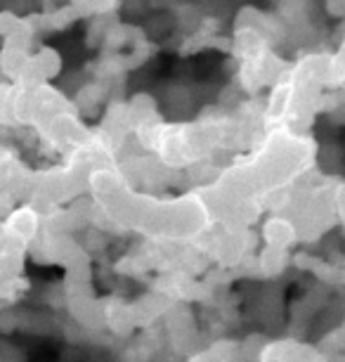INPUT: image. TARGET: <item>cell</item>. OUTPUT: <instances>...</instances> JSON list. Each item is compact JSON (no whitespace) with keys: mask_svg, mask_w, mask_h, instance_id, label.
<instances>
[]
</instances>
